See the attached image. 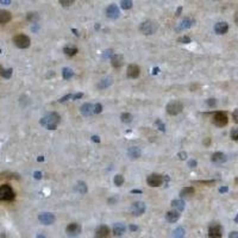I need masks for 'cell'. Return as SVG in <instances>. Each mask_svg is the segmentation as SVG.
Here are the masks:
<instances>
[{"label":"cell","instance_id":"cell-1","mask_svg":"<svg viewBox=\"0 0 238 238\" xmlns=\"http://www.w3.org/2000/svg\"><path fill=\"white\" fill-rule=\"evenodd\" d=\"M60 116L56 113V112H53V113H50V114H48V116L43 117L41 119V125L42 126H44L45 129L48 130H55L57 126H58V124H60Z\"/></svg>","mask_w":238,"mask_h":238},{"label":"cell","instance_id":"cell-2","mask_svg":"<svg viewBox=\"0 0 238 238\" xmlns=\"http://www.w3.org/2000/svg\"><path fill=\"white\" fill-rule=\"evenodd\" d=\"M157 23L156 21H143L139 26V31L142 32L143 35L145 36H150V35H154L157 31Z\"/></svg>","mask_w":238,"mask_h":238},{"label":"cell","instance_id":"cell-3","mask_svg":"<svg viewBox=\"0 0 238 238\" xmlns=\"http://www.w3.org/2000/svg\"><path fill=\"white\" fill-rule=\"evenodd\" d=\"M166 110H167V113H168V114H170V116H176V114L182 112L184 105H182V102L179 101V100H173V101L168 102Z\"/></svg>","mask_w":238,"mask_h":238},{"label":"cell","instance_id":"cell-4","mask_svg":"<svg viewBox=\"0 0 238 238\" xmlns=\"http://www.w3.org/2000/svg\"><path fill=\"white\" fill-rule=\"evenodd\" d=\"M14 192L8 184H2L0 187V201H11L14 199Z\"/></svg>","mask_w":238,"mask_h":238},{"label":"cell","instance_id":"cell-5","mask_svg":"<svg viewBox=\"0 0 238 238\" xmlns=\"http://www.w3.org/2000/svg\"><path fill=\"white\" fill-rule=\"evenodd\" d=\"M13 43L17 48L26 49V48L30 47V38L26 35H17V36H14Z\"/></svg>","mask_w":238,"mask_h":238},{"label":"cell","instance_id":"cell-6","mask_svg":"<svg viewBox=\"0 0 238 238\" xmlns=\"http://www.w3.org/2000/svg\"><path fill=\"white\" fill-rule=\"evenodd\" d=\"M212 120H213V124L219 126V128H223L225 125H227V123H229V119H227V116L225 112H216Z\"/></svg>","mask_w":238,"mask_h":238},{"label":"cell","instance_id":"cell-7","mask_svg":"<svg viewBox=\"0 0 238 238\" xmlns=\"http://www.w3.org/2000/svg\"><path fill=\"white\" fill-rule=\"evenodd\" d=\"M130 212H131V214L135 216V217L142 216L143 213L145 212V204L142 203V201H136V203H133L132 206H131V208H130Z\"/></svg>","mask_w":238,"mask_h":238},{"label":"cell","instance_id":"cell-8","mask_svg":"<svg viewBox=\"0 0 238 238\" xmlns=\"http://www.w3.org/2000/svg\"><path fill=\"white\" fill-rule=\"evenodd\" d=\"M163 181L164 177L162 175H160V174H151L147 179V182H148L150 187H160L161 184H163Z\"/></svg>","mask_w":238,"mask_h":238},{"label":"cell","instance_id":"cell-9","mask_svg":"<svg viewBox=\"0 0 238 238\" xmlns=\"http://www.w3.org/2000/svg\"><path fill=\"white\" fill-rule=\"evenodd\" d=\"M38 220L41 222V224L43 225H51L55 223L56 218L53 213H41L38 216Z\"/></svg>","mask_w":238,"mask_h":238},{"label":"cell","instance_id":"cell-10","mask_svg":"<svg viewBox=\"0 0 238 238\" xmlns=\"http://www.w3.org/2000/svg\"><path fill=\"white\" fill-rule=\"evenodd\" d=\"M81 226L79 224H76V223H72V224H69L67 227H66V232H67V235L68 236H79L80 233H81Z\"/></svg>","mask_w":238,"mask_h":238},{"label":"cell","instance_id":"cell-11","mask_svg":"<svg viewBox=\"0 0 238 238\" xmlns=\"http://www.w3.org/2000/svg\"><path fill=\"white\" fill-rule=\"evenodd\" d=\"M208 236L213 238H219L223 236V229L219 224H213L208 227Z\"/></svg>","mask_w":238,"mask_h":238},{"label":"cell","instance_id":"cell-12","mask_svg":"<svg viewBox=\"0 0 238 238\" xmlns=\"http://www.w3.org/2000/svg\"><path fill=\"white\" fill-rule=\"evenodd\" d=\"M80 112H81L82 116L85 117L92 116V114H94V105L91 102H86L80 107Z\"/></svg>","mask_w":238,"mask_h":238},{"label":"cell","instance_id":"cell-13","mask_svg":"<svg viewBox=\"0 0 238 238\" xmlns=\"http://www.w3.org/2000/svg\"><path fill=\"white\" fill-rule=\"evenodd\" d=\"M119 14H120V11H119V8L117 5L114 4H112V5H110L107 8H106V16L109 17V18H112V19H116L119 17Z\"/></svg>","mask_w":238,"mask_h":238},{"label":"cell","instance_id":"cell-14","mask_svg":"<svg viewBox=\"0 0 238 238\" xmlns=\"http://www.w3.org/2000/svg\"><path fill=\"white\" fill-rule=\"evenodd\" d=\"M126 73H128V77L130 79H137L141 74V68L137 64H130Z\"/></svg>","mask_w":238,"mask_h":238},{"label":"cell","instance_id":"cell-15","mask_svg":"<svg viewBox=\"0 0 238 238\" xmlns=\"http://www.w3.org/2000/svg\"><path fill=\"white\" fill-rule=\"evenodd\" d=\"M211 161L213 163H218V164L224 163V162H226V155H225L224 152L217 151V152H214L211 156Z\"/></svg>","mask_w":238,"mask_h":238},{"label":"cell","instance_id":"cell-16","mask_svg":"<svg viewBox=\"0 0 238 238\" xmlns=\"http://www.w3.org/2000/svg\"><path fill=\"white\" fill-rule=\"evenodd\" d=\"M227 30H229V25H227V23H225V21H219V23H217V24L214 25V31H216V34L218 35L226 34Z\"/></svg>","mask_w":238,"mask_h":238},{"label":"cell","instance_id":"cell-17","mask_svg":"<svg viewBox=\"0 0 238 238\" xmlns=\"http://www.w3.org/2000/svg\"><path fill=\"white\" fill-rule=\"evenodd\" d=\"M111 64H112V67H114V68H120L123 64H124V58H123L122 55H118V54H114L112 57H111Z\"/></svg>","mask_w":238,"mask_h":238},{"label":"cell","instance_id":"cell-18","mask_svg":"<svg viewBox=\"0 0 238 238\" xmlns=\"http://www.w3.org/2000/svg\"><path fill=\"white\" fill-rule=\"evenodd\" d=\"M141 155H142V151H141V148H138V147H130L128 149V156L132 160L141 157Z\"/></svg>","mask_w":238,"mask_h":238},{"label":"cell","instance_id":"cell-19","mask_svg":"<svg viewBox=\"0 0 238 238\" xmlns=\"http://www.w3.org/2000/svg\"><path fill=\"white\" fill-rule=\"evenodd\" d=\"M166 219H167V222H169V223H176L177 220L180 219V212L176 211V210L167 212Z\"/></svg>","mask_w":238,"mask_h":238},{"label":"cell","instance_id":"cell-20","mask_svg":"<svg viewBox=\"0 0 238 238\" xmlns=\"http://www.w3.org/2000/svg\"><path fill=\"white\" fill-rule=\"evenodd\" d=\"M109 235H110V229L107 226H105V225L99 226V227L96 229V231H95V237L105 238V237H107Z\"/></svg>","mask_w":238,"mask_h":238},{"label":"cell","instance_id":"cell-21","mask_svg":"<svg viewBox=\"0 0 238 238\" xmlns=\"http://www.w3.org/2000/svg\"><path fill=\"white\" fill-rule=\"evenodd\" d=\"M126 231V226L122 223H117V224L113 225V233H114V236H123L124 235V232Z\"/></svg>","mask_w":238,"mask_h":238},{"label":"cell","instance_id":"cell-22","mask_svg":"<svg viewBox=\"0 0 238 238\" xmlns=\"http://www.w3.org/2000/svg\"><path fill=\"white\" fill-rule=\"evenodd\" d=\"M112 81H113V79H112L111 76L104 77V79H101V80L99 81V83H98V88H100V89L107 88L109 86H111V85H112Z\"/></svg>","mask_w":238,"mask_h":238},{"label":"cell","instance_id":"cell-23","mask_svg":"<svg viewBox=\"0 0 238 238\" xmlns=\"http://www.w3.org/2000/svg\"><path fill=\"white\" fill-rule=\"evenodd\" d=\"M11 13L6 10H0V24H6L11 21Z\"/></svg>","mask_w":238,"mask_h":238},{"label":"cell","instance_id":"cell-24","mask_svg":"<svg viewBox=\"0 0 238 238\" xmlns=\"http://www.w3.org/2000/svg\"><path fill=\"white\" fill-rule=\"evenodd\" d=\"M171 207H173L174 210H176V211L181 212L184 210V203L181 199H175V200L171 201Z\"/></svg>","mask_w":238,"mask_h":238},{"label":"cell","instance_id":"cell-25","mask_svg":"<svg viewBox=\"0 0 238 238\" xmlns=\"http://www.w3.org/2000/svg\"><path fill=\"white\" fill-rule=\"evenodd\" d=\"M194 19H190V18H184L182 19V21L180 23V29L181 30H184V29H189L194 25Z\"/></svg>","mask_w":238,"mask_h":238},{"label":"cell","instance_id":"cell-26","mask_svg":"<svg viewBox=\"0 0 238 238\" xmlns=\"http://www.w3.org/2000/svg\"><path fill=\"white\" fill-rule=\"evenodd\" d=\"M63 53L69 57H72V56H75L77 54V48L73 47V45H67V47L63 48Z\"/></svg>","mask_w":238,"mask_h":238},{"label":"cell","instance_id":"cell-27","mask_svg":"<svg viewBox=\"0 0 238 238\" xmlns=\"http://www.w3.org/2000/svg\"><path fill=\"white\" fill-rule=\"evenodd\" d=\"M194 194V188L193 187H184L180 192V197L181 198H189Z\"/></svg>","mask_w":238,"mask_h":238},{"label":"cell","instance_id":"cell-28","mask_svg":"<svg viewBox=\"0 0 238 238\" xmlns=\"http://www.w3.org/2000/svg\"><path fill=\"white\" fill-rule=\"evenodd\" d=\"M62 76L64 80H69L74 76V72L70 68H63L62 69Z\"/></svg>","mask_w":238,"mask_h":238},{"label":"cell","instance_id":"cell-29","mask_svg":"<svg viewBox=\"0 0 238 238\" xmlns=\"http://www.w3.org/2000/svg\"><path fill=\"white\" fill-rule=\"evenodd\" d=\"M76 190L80 193V194H86L87 193V186L83 181H79L76 184Z\"/></svg>","mask_w":238,"mask_h":238},{"label":"cell","instance_id":"cell-30","mask_svg":"<svg viewBox=\"0 0 238 238\" xmlns=\"http://www.w3.org/2000/svg\"><path fill=\"white\" fill-rule=\"evenodd\" d=\"M120 119H122L123 123H125V124H130V123L132 122L133 117H132V114L129 113V112H124L122 116H120Z\"/></svg>","mask_w":238,"mask_h":238},{"label":"cell","instance_id":"cell-31","mask_svg":"<svg viewBox=\"0 0 238 238\" xmlns=\"http://www.w3.org/2000/svg\"><path fill=\"white\" fill-rule=\"evenodd\" d=\"M133 5L132 0H120V6L123 10H130Z\"/></svg>","mask_w":238,"mask_h":238},{"label":"cell","instance_id":"cell-32","mask_svg":"<svg viewBox=\"0 0 238 238\" xmlns=\"http://www.w3.org/2000/svg\"><path fill=\"white\" fill-rule=\"evenodd\" d=\"M184 230L182 229V227H177V229H175L174 231H173V237H177V238H182L184 237Z\"/></svg>","mask_w":238,"mask_h":238},{"label":"cell","instance_id":"cell-33","mask_svg":"<svg viewBox=\"0 0 238 238\" xmlns=\"http://www.w3.org/2000/svg\"><path fill=\"white\" fill-rule=\"evenodd\" d=\"M113 182H114V184H116L117 187H120V186H123V184H124V177H123V175H116L114 176V179H113Z\"/></svg>","mask_w":238,"mask_h":238},{"label":"cell","instance_id":"cell-34","mask_svg":"<svg viewBox=\"0 0 238 238\" xmlns=\"http://www.w3.org/2000/svg\"><path fill=\"white\" fill-rule=\"evenodd\" d=\"M190 37H188V36H181V37H179V40H177V42L179 43H181V44H189L190 43Z\"/></svg>","mask_w":238,"mask_h":238},{"label":"cell","instance_id":"cell-35","mask_svg":"<svg viewBox=\"0 0 238 238\" xmlns=\"http://www.w3.org/2000/svg\"><path fill=\"white\" fill-rule=\"evenodd\" d=\"M155 126H156V128L160 130V131H162V132H164V131H166V125H164L163 123H162V120H161V119H157L156 122H155Z\"/></svg>","mask_w":238,"mask_h":238},{"label":"cell","instance_id":"cell-36","mask_svg":"<svg viewBox=\"0 0 238 238\" xmlns=\"http://www.w3.org/2000/svg\"><path fill=\"white\" fill-rule=\"evenodd\" d=\"M216 182H217L216 180H208V181H206V180H204V181H194V184H207V186H212V184H214Z\"/></svg>","mask_w":238,"mask_h":238},{"label":"cell","instance_id":"cell-37","mask_svg":"<svg viewBox=\"0 0 238 238\" xmlns=\"http://www.w3.org/2000/svg\"><path fill=\"white\" fill-rule=\"evenodd\" d=\"M113 55H114L113 50H112V49H109V50H105V51H104V55H102V56H104V58H111Z\"/></svg>","mask_w":238,"mask_h":238},{"label":"cell","instance_id":"cell-38","mask_svg":"<svg viewBox=\"0 0 238 238\" xmlns=\"http://www.w3.org/2000/svg\"><path fill=\"white\" fill-rule=\"evenodd\" d=\"M230 136L233 141H237L238 142V128L237 129H232L231 132H230Z\"/></svg>","mask_w":238,"mask_h":238},{"label":"cell","instance_id":"cell-39","mask_svg":"<svg viewBox=\"0 0 238 238\" xmlns=\"http://www.w3.org/2000/svg\"><path fill=\"white\" fill-rule=\"evenodd\" d=\"M75 0H60V4H61L63 7H68L70 5H73V2H74Z\"/></svg>","mask_w":238,"mask_h":238},{"label":"cell","instance_id":"cell-40","mask_svg":"<svg viewBox=\"0 0 238 238\" xmlns=\"http://www.w3.org/2000/svg\"><path fill=\"white\" fill-rule=\"evenodd\" d=\"M102 111V105L101 104H95L94 105V114H99V113H101Z\"/></svg>","mask_w":238,"mask_h":238},{"label":"cell","instance_id":"cell-41","mask_svg":"<svg viewBox=\"0 0 238 238\" xmlns=\"http://www.w3.org/2000/svg\"><path fill=\"white\" fill-rule=\"evenodd\" d=\"M11 75H12V69H4V73H2V77H5V79H10L11 77Z\"/></svg>","mask_w":238,"mask_h":238},{"label":"cell","instance_id":"cell-42","mask_svg":"<svg viewBox=\"0 0 238 238\" xmlns=\"http://www.w3.org/2000/svg\"><path fill=\"white\" fill-rule=\"evenodd\" d=\"M72 98H73V94H67L64 95V96H62L61 99H58V102H64L67 101V100H72Z\"/></svg>","mask_w":238,"mask_h":238},{"label":"cell","instance_id":"cell-43","mask_svg":"<svg viewBox=\"0 0 238 238\" xmlns=\"http://www.w3.org/2000/svg\"><path fill=\"white\" fill-rule=\"evenodd\" d=\"M177 157H179V160L184 161V160L187 158V152H186V151H181V152H179V154H177Z\"/></svg>","mask_w":238,"mask_h":238},{"label":"cell","instance_id":"cell-44","mask_svg":"<svg viewBox=\"0 0 238 238\" xmlns=\"http://www.w3.org/2000/svg\"><path fill=\"white\" fill-rule=\"evenodd\" d=\"M207 105L210 106V107H216V105H217V101H216V99H207Z\"/></svg>","mask_w":238,"mask_h":238},{"label":"cell","instance_id":"cell-45","mask_svg":"<svg viewBox=\"0 0 238 238\" xmlns=\"http://www.w3.org/2000/svg\"><path fill=\"white\" fill-rule=\"evenodd\" d=\"M27 19H29V21H36V19H38V14L37 13H29V16H27Z\"/></svg>","mask_w":238,"mask_h":238},{"label":"cell","instance_id":"cell-46","mask_svg":"<svg viewBox=\"0 0 238 238\" xmlns=\"http://www.w3.org/2000/svg\"><path fill=\"white\" fill-rule=\"evenodd\" d=\"M82 96H83V93H75V94H73L72 100H79V99H81Z\"/></svg>","mask_w":238,"mask_h":238},{"label":"cell","instance_id":"cell-47","mask_svg":"<svg viewBox=\"0 0 238 238\" xmlns=\"http://www.w3.org/2000/svg\"><path fill=\"white\" fill-rule=\"evenodd\" d=\"M197 161H195V160H190V161H189V162H188V167H189V168H195V167H197Z\"/></svg>","mask_w":238,"mask_h":238},{"label":"cell","instance_id":"cell-48","mask_svg":"<svg viewBox=\"0 0 238 238\" xmlns=\"http://www.w3.org/2000/svg\"><path fill=\"white\" fill-rule=\"evenodd\" d=\"M232 118H233V120H235V122L238 124V109L235 110V112L232 113Z\"/></svg>","mask_w":238,"mask_h":238},{"label":"cell","instance_id":"cell-49","mask_svg":"<svg viewBox=\"0 0 238 238\" xmlns=\"http://www.w3.org/2000/svg\"><path fill=\"white\" fill-rule=\"evenodd\" d=\"M34 176H35V179H36V180H40V179H42V173H41V171H35Z\"/></svg>","mask_w":238,"mask_h":238},{"label":"cell","instance_id":"cell-50","mask_svg":"<svg viewBox=\"0 0 238 238\" xmlns=\"http://www.w3.org/2000/svg\"><path fill=\"white\" fill-rule=\"evenodd\" d=\"M229 237H230V238H238V232L237 231L231 232V233L229 235Z\"/></svg>","mask_w":238,"mask_h":238},{"label":"cell","instance_id":"cell-51","mask_svg":"<svg viewBox=\"0 0 238 238\" xmlns=\"http://www.w3.org/2000/svg\"><path fill=\"white\" fill-rule=\"evenodd\" d=\"M92 141H93L94 143H99L100 142V138H99L98 136H92Z\"/></svg>","mask_w":238,"mask_h":238},{"label":"cell","instance_id":"cell-52","mask_svg":"<svg viewBox=\"0 0 238 238\" xmlns=\"http://www.w3.org/2000/svg\"><path fill=\"white\" fill-rule=\"evenodd\" d=\"M227 190H229L227 187H220V188H219V192H220V193H226Z\"/></svg>","mask_w":238,"mask_h":238},{"label":"cell","instance_id":"cell-53","mask_svg":"<svg viewBox=\"0 0 238 238\" xmlns=\"http://www.w3.org/2000/svg\"><path fill=\"white\" fill-rule=\"evenodd\" d=\"M130 230H131L132 232H135V231L138 230V227H137L136 225H130Z\"/></svg>","mask_w":238,"mask_h":238},{"label":"cell","instance_id":"cell-54","mask_svg":"<svg viewBox=\"0 0 238 238\" xmlns=\"http://www.w3.org/2000/svg\"><path fill=\"white\" fill-rule=\"evenodd\" d=\"M132 194H142V190L141 189H132L131 190Z\"/></svg>","mask_w":238,"mask_h":238},{"label":"cell","instance_id":"cell-55","mask_svg":"<svg viewBox=\"0 0 238 238\" xmlns=\"http://www.w3.org/2000/svg\"><path fill=\"white\" fill-rule=\"evenodd\" d=\"M0 2H1L2 5H8V4L11 2V0H0Z\"/></svg>","mask_w":238,"mask_h":238},{"label":"cell","instance_id":"cell-56","mask_svg":"<svg viewBox=\"0 0 238 238\" xmlns=\"http://www.w3.org/2000/svg\"><path fill=\"white\" fill-rule=\"evenodd\" d=\"M158 73H160V69H158V68H154V69H152V75H157Z\"/></svg>","mask_w":238,"mask_h":238},{"label":"cell","instance_id":"cell-57","mask_svg":"<svg viewBox=\"0 0 238 238\" xmlns=\"http://www.w3.org/2000/svg\"><path fill=\"white\" fill-rule=\"evenodd\" d=\"M181 11H182V7L180 6L179 8H177V11H176V16H180V14H181Z\"/></svg>","mask_w":238,"mask_h":238},{"label":"cell","instance_id":"cell-58","mask_svg":"<svg viewBox=\"0 0 238 238\" xmlns=\"http://www.w3.org/2000/svg\"><path fill=\"white\" fill-rule=\"evenodd\" d=\"M37 161H40V162H42V161H44V157H43V156H40L38 158H37Z\"/></svg>","mask_w":238,"mask_h":238},{"label":"cell","instance_id":"cell-59","mask_svg":"<svg viewBox=\"0 0 238 238\" xmlns=\"http://www.w3.org/2000/svg\"><path fill=\"white\" fill-rule=\"evenodd\" d=\"M72 31H73V32H74V35H75V36H79V32H77V31H76V30H75V29H72Z\"/></svg>","mask_w":238,"mask_h":238},{"label":"cell","instance_id":"cell-60","mask_svg":"<svg viewBox=\"0 0 238 238\" xmlns=\"http://www.w3.org/2000/svg\"><path fill=\"white\" fill-rule=\"evenodd\" d=\"M2 73H4V68L0 66V76H2Z\"/></svg>","mask_w":238,"mask_h":238},{"label":"cell","instance_id":"cell-61","mask_svg":"<svg viewBox=\"0 0 238 238\" xmlns=\"http://www.w3.org/2000/svg\"><path fill=\"white\" fill-rule=\"evenodd\" d=\"M235 21H236V24L238 25V14H236V17H235Z\"/></svg>","mask_w":238,"mask_h":238},{"label":"cell","instance_id":"cell-62","mask_svg":"<svg viewBox=\"0 0 238 238\" xmlns=\"http://www.w3.org/2000/svg\"><path fill=\"white\" fill-rule=\"evenodd\" d=\"M205 144L208 145V144H210V139H206V141H205Z\"/></svg>","mask_w":238,"mask_h":238},{"label":"cell","instance_id":"cell-63","mask_svg":"<svg viewBox=\"0 0 238 238\" xmlns=\"http://www.w3.org/2000/svg\"><path fill=\"white\" fill-rule=\"evenodd\" d=\"M235 184L238 186V177H236V179H235Z\"/></svg>","mask_w":238,"mask_h":238},{"label":"cell","instance_id":"cell-64","mask_svg":"<svg viewBox=\"0 0 238 238\" xmlns=\"http://www.w3.org/2000/svg\"><path fill=\"white\" fill-rule=\"evenodd\" d=\"M235 222H236V223H238V214H237V217L235 218Z\"/></svg>","mask_w":238,"mask_h":238}]
</instances>
